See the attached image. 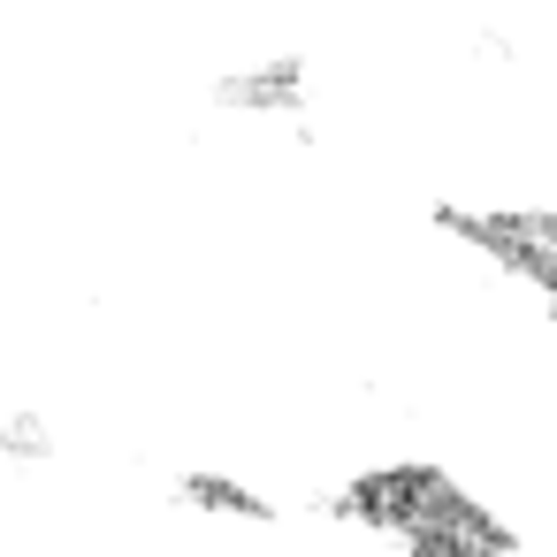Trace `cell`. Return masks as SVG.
I'll return each mask as SVG.
<instances>
[{
  "label": "cell",
  "instance_id": "obj_1",
  "mask_svg": "<svg viewBox=\"0 0 557 557\" xmlns=\"http://www.w3.org/2000/svg\"><path fill=\"white\" fill-rule=\"evenodd\" d=\"M428 222L466 245L473 260H488L496 275H511L519 290H534L557 313V207H473V199H435Z\"/></svg>",
  "mask_w": 557,
  "mask_h": 557
},
{
  "label": "cell",
  "instance_id": "obj_2",
  "mask_svg": "<svg viewBox=\"0 0 557 557\" xmlns=\"http://www.w3.org/2000/svg\"><path fill=\"white\" fill-rule=\"evenodd\" d=\"M207 108L237 115V123H306V108H313V62L306 54L237 62V70H222L207 85Z\"/></svg>",
  "mask_w": 557,
  "mask_h": 557
},
{
  "label": "cell",
  "instance_id": "obj_3",
  "mask_svg": "<svg viewBox=\"0 0 557 557\" xmlns=\"http://www.w3.org/2000/svg\"><path fill=\"white\" fill-rule=\"evenodd\" d=\"M397 549H405V557H511V549H519V527H511L488 496H473V488L458 481L412 534H397Z\"/></svg>",
  "mask_w": 557,
  "mask_h": 557
},
{
  "label": "cell",
  "instance_id": "obj_4",
  "mask_svg": "<svg viewBox=\"0 0 557 557\" xmlns=\"http://www.w3.org/2000/svg\"><path fill=\"white\" fill-rule=\"evenodd\" d=\"M176 504L199 511V519H222V527H275V496L252 488L245 473H222V466L176 473Z\"/></svg>",
  "mask_w": 557,
  "mask_h": 557
},
{
  "label": "cell",
  "instance_id": "obj_5",
  "mask_svg": "<svg viewBox=\"0 0 557 557\" xmlns=\"http://www.w3.org/2000/svg\"><path fill=\"white\" fill-rule=\"evenodd\" d=\"M54 450H62V435H54V420L47 412H0V458L9 466H54Z\"/></svg>",
  "mask_w": 557,
  "mask_h": 557
}]
</instances>
